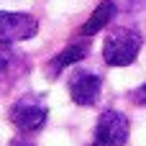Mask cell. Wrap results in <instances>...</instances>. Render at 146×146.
Returning <instances> with one entry per match:
<instances>
[{
    "instance_id": "cell-1",
    "label": "cell",
    "mask_w": 146,
    "mask_h": 146,
    "mask_svg": "<svg viewBox=\"0 0 146 146\" xmlns=\"http://www.w3.org/2000/svg\"><path fill=\"white\" fill-rule=\"evenodd\" d=\"M139 51H141V36H139L136 31L121 28V31H115V33L105 41V46H103V59H105V64H110V67H126V64H131V62L139 56Z\"/></svg>"
},
{
    "instance_id": "cell-2",
    "label": "cell",
    "mask_w": 146,
    "mask_h": 146,
    "mask_svg": "<svg viewBox=\"0 0 146 146\" xmlns=\"http://www.w3.org/2000/svg\"><path fill=\"white\" fill-rule=\"evenodd\" d=\"M46 118H49V108L44 105V100L28 95V98H21L13 108H10V123L23 131V133H33L38 128L46 126Z\"/></svg>"
},
{
    "instance_id": "cell-3",
    "label": "cell",
    "mask_w": 146,
    "mask_h": 146,
    "mask_svg": "<svg viewBox=\"0 0 146 146\" xmlns=\"http://www.w3.org/2000/svg\"><path fill=\"white\" fill-rule=\"evenodd\" d=\"M128 133H131L128 118L121 110H105L98 118V126H95V144L98 146H123L128 141Z\"/></svg>"
},
{
    "instance_id": "cell-4",
    "label": "cell",
    "mask_w": 146,
    "mask_h": 146,
    "mask_svg": "<svg viewBox=\"0 0 146 146\" xmlns=\"http://www.w3.org/2000/svg\"><path fill=\"white\" fill-rule=\"evenodd\" d=\"M38 33V21L28 13L0 10V44H18Z\"/></svg>"
},
{
    "instance_id": "cell-5",
    "label": "cell",
    "mask_w": 146,
    "mask_h": 146,
    "mask_svg": "<svg viewBox=\"0 0 146 146\" xmlns=\"http://www.w3.org/2000/svg\"><path fill=\"white\" fill-rule=\"evenodd\" d=\"M100 77L92 72H80L69 82V95L77 105H95L100 98Z\"/></svg>"
},
{
    "instance_id": "cell-6",
    "label": "cell",
    "mask_w": 146,
    "mask_h": 146,
    "mask_svg": "<svg viewBox=\"0 0 146 146\" xmlns=\"http://www.w3.org/2000/svg\"><path fill=\"white\" fill-rule=\"evenodd\" d=\"M90 54V44L87 41H72L64 51H59L51 62H49V77H56L62 69H67L69 64H77V62H82L85 56Z\"/></svg>"
},
{
    "instance_id": "cell-7",
    "label": "cell",
    "mask_w": 146,
    "mask_h": 146,
    "mask_svg": "<svg viewBox=\"0 0 146 146\" xmlns=\"http://www.w3.org/2000/svg\"><path fill=\"white\" fill-rule=\"evenodd\" d=\"M113 15H115V3H113V0H103V3L92 10V15L87 18V23L82 26V36H95L98 31H103V28L113 21Z\"/></svg>"
},
{
    "instance_id": "cell-8",
    "label": "cell",
    "mask_w": 146,
    "mask_h": 146,
    "mask_svg": "<svg viewBox=\"0 0 146 146\" xmlns=\"http://www.w3.org/2000/svg\"><path fill=\"white\" fill-rule=\"evenodd\" d=\"M21 56L10 49V44H0V82H8L18 74Z\"/></svg>"
},
{
    "instance_id": "cell-9",
    "label": "cell",
    "mask_w": 146,
    "mask_h": 146,
    "mask_svg": "<svg viewBox=\"0 0 146 146\" xmlns=\"http://www.w3.org/2000/svg\"><path fill=\"white\" fill-rule=\"evenodd\" d=\"M133 100H136L139 105H146V85H141V87L133 92Z\"/></svg>"
},
{
    "instance_id": "cell-10",
    "label": "cell",
    "mask_w": 146,
    "mask_h": 146,
    "mask_svg": "<svg viewBox=\"0 0 146 146\" xmlns=\"http://www.w3.org/2000/svg\"><path fill=\"white\" fill-rule=\"evenodd\" d=\"M10 146H33L31 141H23V139H15V141H10Z\"/></svg>"
},
{
    "instance_id": "cell-11",
    "label": "cell",
    "mask_w": 146,
    "mask_h": 146,
    "mask_svg": "<svg viewBox=\"0 0 146 146\" xmlns=\"http://www.w3.org/2000/svg\"><path fill=\"white\" fill-rule=\"evenodd\" d=\"M95 146H98V144H95Z\"/></svg>"
}]
</instances>
